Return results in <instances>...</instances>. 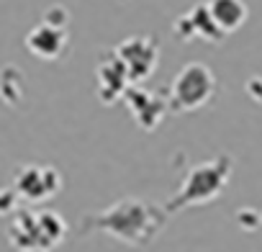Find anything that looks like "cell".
I'll list each match as a JSON object with an SVG mask.
<instances>
[{
  "label": "cell",
  "mask_w": 262,
  "mask_h": 252,
  "mask_svg": "<svg viewBox=\"0 0 262 252\" xmlns=\"http://www.w3.org/2000/svg\"><path fill=\"white\" fill-rule=\"evenodd\" d=\"M165 221H167V216L162 208L137 201V198H123L100 214H88L80 224V232L88 234V232L100 229L131 247H147L160 234Z\"/></svg>",
  "instance_id": "cell-1"
},
{
  "label": "cell",
  "mask_w": 262,
  "mask_h": 252,
  "mask_svg": "<svg viewBox=\"0 0 262 252\" xmlns=\"http://www.w3.org/2000/svg\"><path fill=\"white\" fill-rule=\"evenodd\" d=\"M231 157L229 155H221L216 160H208V162H201L195 167H190L183 188L175 193V198L167 203V214H175L180 208H188V206H198V203H208L213 201L224 185L229 183V175H231Z\"/></svg>",
  "instance_id": "cell-2"
},
{
  "label": "cell",
  "mask_w": 262,
  "mask_h": 252,
  "mask_svg": "<svg viewBox=\"0 0 262 252\" xmlns=\"http://www.w3.org/2000/svg\"><path fill=\"white\" fill-rule=\"evenodd\" d=\"M216 93V77L211 67L201 62H190L180 70V75L172 80L167 108L175 113H190L203 108Z\"/></svg>",
  "instance_id": "cell-3"
},
{
  "label": "cell",
  "mask_w": 262,
  "mask_h": 252,
  "mask_svg": "<svg viewBox=\"0 0 262 252\" xmlns=\"http://www.w3.org/2000/svg\"><path fill=\"white\" fill-rule=\"evenodd\" d=\"M113 54L123 62L128 82H144L160 62V47L149 36H131L121 41L113 49Z\"/></svg>",
  "instance_id": "cell-4"
},
{
  "label": "cell",
  "mask_w": 262,
  "mask_h": 252,
  "mask_svg": "<svg viewBox=\"0 0 262 252\" xmlns=\"http://www.w3.org/2000/svg\"><path fill=\"white\" fill-rule=\"evenodd\" d=\"M62 178L54 167H39V165H26L16 173V185L13 191L24 196L26 201H44L59 193Z\"/></svg>",
  "instance_id": "cell-5"
},
{
  "label": "cell",
  "mask_w": 262,
  "mask_h": 252,
  "mask_svg": "<svg viewBox=\"0 0 262 252\" xmlns=\"http://www.w3.org/2000/svg\"><path fill=\"white\" fill-rule=\"evenodd\" d=\"M121 98L126 100V106L131 108L137 123L142 126L144 132H152L155 126L162 121L165 111H167V100H162L160 95H155L149 90H142V88H126L121 93Z\"/></svg>",
  "instance_id": "cell-6"
},
{
  "label": "cell",
  "mask_w": 262,
  "mask_h": 252,
  "mask_svg": "<svg viewBox=\"0 0 262 252\" xmlns=\"http://www.w3.org/2000/svg\"><path fill=\"white\" fill-rule=\"evenodd\" d=\"M26 49L41 59H57L67 49V31L52 24H39L26 36Z\"/></svg>",
  "instance_id": "cell-7"
},
{
  "label": "cell",
  "mask_w": 262,
  "mask_h": 252,
  "mask_svg": "<svg viewBox=\"0 0 262 252\" xmlns=\"http://www.w3.org/2000/svg\"><path fill=\"white\" fill-rule=\"evenodd\" d=\"M126 82H128V77H126L123 62L113 52L105 54L100 59V65H98V98L105 106L116 103L121 98V93L126 90Z\"/></svg>",
  "instance_id": "cell-8"
},
{
  "label": "cell",
  "mask_w": 262,
  "mask_h": 252,
  "mask_svg": "<svg viewBox=\"0 0 262 252\" xmlns=\"http://www.w3.org/2000/svg\"><path fill=\"white\" fill-rule=\"evenodd\" d=\"M175 36H180L183 41H188L193 36H203L206 41H221L224 31L213 24V18H211L206 6H195L188 16H183L175 24Z\"/></svg>",
  "instance_id": "cell-9"
},
{
  "label": "cell",
  "mask_w": 262,
  "mask_h": 252,
  "mask_svg": "<svg viewBox=\"0 0 262 252\" xmlns=\"http://www.w3.org/2000/svg\"><path fill=\"white\" fill-rule=\"evenodd\" d=\"M206 8H208L213 24L224 34L236 31L247 21V6H244V0H211Z\"/></svg>",
  "instance_id": "cell-10"
},
{
  "label": "cell",
  "mask_w": 262,
  "mask_h": 252,
  "mask_svg": "<svg viewBox=\"0 0 262 252\" xmlns=\"http://www.w3.org/2000/svg\"><path fill=\"white\" fill-rule=\"evenodd\" d=\"M11 234V244L18 249H39V239H36V214L29 211H16V219L8 229Z\"/></svg>",
  "instance_id": "cell-11"
},
{
  "label": "cell",
  "mask_w": 262,
  "mask_h": 252,
  "mask_svg": "<svg viewBox=\"0 0 262 252\" xmlns=\"http://www.w3.org/2000/svg\"><path fill=\"white\" fill-rule=\"evenodd\" d=\"M67 232V224L62 221L59 214L54 211H44V214H36V239H39V249H49L54 244L62 242Z\"/></svg>",
  "instance_id": "cell-12"
},
{
  "label": "cell",
  "mask_w": 262,
  "mask_h": 252,
  "mask_svg": "<svg viewBox=\"0 0 262 252\" xmlns=\"http://www.w3.org/2000/svg\"><path fill=\"white\" fill-rule=\"evenodd\" d=\"M24 90H26V82H24V75H21L18 67L8 65V67L0 70V95L8 103H21Z\"/></svg>",
  "instance_id": "cell-13"
},
{
  "label": "cell",
  "mask_w": 262,
  "mask_h": 252,
  "mask_svg": "<svg viewBox=\"0 0 262 252\" xmlns=\"http://www.w3.org/2000/svg\"><path fill=\"white\" fill-rule=\"evenodd\" d=\"M44 24H52V26H59V29H67L70 24V13L64 6H52L44 16Z\"/></svg>",
  "instance_id": "cell-14"
},
{
  "label": "cell",
  "mask_w": 262,
  "mask_h": 252,
  "mask_svg": "<svg viewBox=\"0 0 262 252\" xmlns=\"http://www.w3.org/2000/svg\"><path fill=\"white\" fill-rule=\"evenodd\" d=\"M236 221H239L242 229L254 232V229L259 226V214H257L254 208H242V211H236Z\"/></svg>",
  "instance_id": "cell-15"
},
{
  "label": "cell",
  "mask_w": 262,
  "mask_h": 252,
  "mask_svg": "<svg viewBox=\"0 0 262 252\" xmlns=\"http://www.w3.org/2000/svg\"><path fill=\"white\" fill-rule=\"evenodd\" d=\"M16 198H18V193L13 188H3V191H0V216L16 211Z\"/></svg>",
  "instance_id": "cell-16"
},
{
  "label": "cell",
  "mask_w": 262,
  "mask_h": 252,
  "mask_svg": "<svg viewBox=\"0 0 262 252\" xmlns=\"http://www.w3.org/2000/svg\"><path fill=\"white\" fill-rule=\"evenodd\" d=\"M249 90H252V98H254V100H262V95H259V80H257V77L249 82Z\"/></svg>",
  "instance_id": "cell-17"
}]
</instances>
